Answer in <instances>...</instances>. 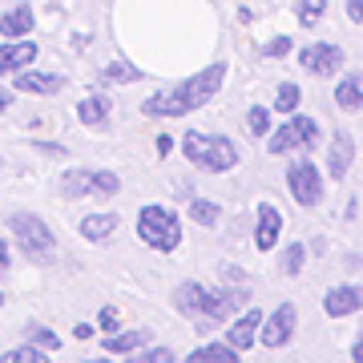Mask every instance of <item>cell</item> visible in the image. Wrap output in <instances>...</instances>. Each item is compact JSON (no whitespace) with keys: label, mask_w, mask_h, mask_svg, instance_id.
I'll list each match as a JSON object with an SVG mask.
<instances>
[{"label":"cell","mask_w":363,"mask_h":363,"mask_svg":"<svg viewBox=\"0 0 363 363\" xmlns=\"http://www.w3.org/2000/svg\"><path fill=\"white\" fill-rule=\"evenodd\" d=\"M226 61H210L206 69H198V73H190V77L174 81L169 89H157L150 93L142 101V117H154V121H162V117H190L198 113L202 105H210L214 97L222 93V85H226Z\"/></svg>","instance_id":"cell-1"},{"label":"cell","mask_w":363,"mask_h":363,"mask_svg":"<svg viewBox=\"0 0 363 363\" xmlns=\"http://www.w3.org/2000/svg\"><path fill=\"white\" fill-rule=\"evenodd\" d=\"M174 311L182 319H190L198 327H214V323H226L242 303H247V291L242 286H218V291H210L202 283H182L174 286Z\"/></svg>","instance_id":"cell-2"},{"label":"cell","mask_w":363,"mask_h":363,"mask_svg":"<svg viewBox=\"0 0 363 363\" xmlns=\"http://www.w3.org/2000/svg\"><path fill=\"white\" fill-rule=\"evenodd\" d=\"M182 157L190 162V166L206 169V174H230L242 154H238V145L230 138H222V133H202V130H190L182 138Z\"/></svg>","instance_id":"cell-3"},{"label":"cell","mask_w":363,"mask_h":363,"mask_svg":"<svg viewBox=\"0 0 363 363\" xmlns=\"http://www.w3.org/2000/svg\"><path fill=\"white\" fill-rule=\"evenodd\" d=\"M319 142H323V125H319L311 113H291L283 125H274V133L267 138V154L286 157V154H298V150H315Z\"/></svg>","instance_id":"cell-4"},{"label":"cell","mask_w":363,"mask_h":363,"mask_svg":"<svg viewBox=\"0 0 363 363\" xmlns=\"http://www.w3.org/2000/svg\"><path fill=\"white\" fill-rule=\"evenodd\" d=\"M138 238H142L150 250L169 255V250H178V242H182V218L169 206L150 202V206H142V214H138Z\"/></svg>","instance_id":"cell-5"},{"label":"cell","mask_w":363,"mask_h":363,"mask_svg":"<svg viewBox=\"0 0 363 363\" xmlns=\"http://www.w3.org/2000/svg\"><path fill=\"white\" fill-rule=\"evenodd\" d=\"M9 230H13V238L21 242V250H25L33 262H49L52 255H57V238H52V230L45 226V218H37V214H13L9 218Z\"/></svg>","instance_id":"cell-6"},{"label":"cell","mask_w":363,"mask_h":363,"mask_svg":"<svg viewBox=\"0 0 363 363\" xmlns=\"http://www.w3.org/2000/svg\"><path fill=\"white\" fill-rule=\"evenodd\" d=\"M117 190H121V178H117L113 169L77 166V169L61 174V194L65 198H113Z\"/></svg>","instance_id":"cell-7"},{"label":"cell","mask_w":363,"mask_h":363,"mask_svg":"<svg viewBox=\"0 0 363 363\" xmlns=\"http://www.w3.org/2000/svg\"><path fill=\"white\" fill-rule=\"evenodd\" d=\"M286 190H291V198H295L303 210H315L319 202H323V194H327L323 169L315 166L311 157L291 162V166H286Z\"/></svg>","instance_id":"cell-8"},{"label":"cell","mask_w":363,"mask_h":363,"mask_svg":"<svg viewBox=\"0 0 363 363\" xmlns=\"http://www.w3.org/2000/svg\"><path fill=\"white\" fill-rule=\"evenodd\" d=\"M298 65L311 77H339L343 73V49L335 40H311V45L298 49Z\"/></svg>","instance_id":"cell-9"},{"label":"cell","mask_w":363,"mask_h":363,"mask_svg":"<svg viewBox=\"0 0 363 363\" xmlns=\"http://www.w3.org/2000/svg\"><path fill=\"white\" fill-rule=\"evenodd\" d=\"M298 327V311L295 303H279L271 315H267V323H262V347H286L291 343V335H295Z\"/></svg>","instance_id":"cell-10"},{"label":"cell","mask_w":363,"mask_h":363,"mask_svg":"<svg viewBox=\"0 0 363 363\" xmlns=\"http://www.w3.org/2000/svg\"><path fill=\"white\" fill-rule=\"evenodd\" d=\"M37 40L33 37H21V40H0V77L9 73H21V69H33L37 65Z\"/></svg>","instance_id":"cell-11"},{"label":"cell","mask_w":363,"mask_h":363,"mask_svg":"<svg viewBox=\"0 0 363 363\" xmlns=\"http://www.w3.org/2000/svg\"><path fill=\"white\" fill-rule=\"evenodd\" d=\"M16 93H33V97H57V93L65 89V77L61 73H49V69H21L13 81Z\"/></svg>","instance_id":"cell-12"},{"label":"cell","mask_w":363,"mask_h":363,"mask_svg":"<svg viewBox=\"0 0 363 363\" xmlns=\"http://www.w3.org/2000/svg\"><path fill=\"white\" fill-rule=\"evenodd\" d=\"M363 311V286L355 283H339L323 295V315L327 319H347V315Z\"/></svg>","instance_id":"cell-13"},{"label":"cell","mask_w":363,"mask_h":363,"mask_svg":"<svg viewBox=\"0 0 363 363\" xmlns=\"http://www.w3.org/2000/svg\"><path fill=\"white\" fill-rule=\"evenodd\" d=\"M351 162H355V138L347 130L331 133V145H327V178H347Z\"/></svg>","instance_id":"cell-14"},{"label":"cell","mask_w":363,"mask_h":363,"mask_svg":"<svg viewBox=\"0 0 363 363\" xmlns=\"http://www.w3.org/2000/svg\"><path fill=\"white\" fill-rule=\"evenodd\" d=\"M77 121L85 130H109V121H113V101H109V93H89V97H81Z\"/></svg>","instance_id":"cell-15"},{"label":"cell","mask_w":363,"mask_h":363,"mask_svg":"<svg viewBox=\"0 0 363 363\" xmlns=\"http://www.w3.org/2000/svg\"><path fill=\"white\" fill-rule=\"evenodd\" d=\"M262 323H267V319L259 315V307L242 311L230 327H226V343H230V347H238V351L255 347V343H259V335H262Z\"/></svg>","instance_id":"cell-16"},{"label":"cell","mask_w":363,"mask_h":363,"mask_svg":"<svg viewBox=\"0 0 363 363\" xmlns=\"http://www.w3.org/2000/svg\"><path fill=\"white\" fill-rule=\"evenodd\" d=\"M279 234H283V214L274 202H262L255 214V247L259 250H274L279 247Z\"/></svg>","instance_id":"cell-17"},{"label":"cell","mask_w":363,"mask_h":363,"mask_svg":"<svg viewBox=\"0 0 363 363\" xmlns=\"http://www.w3.org/2000/svg\"><path fill=\"white\" fill-rule=\"evenodd\" d=\"M33 25H37V16H33V4H16V9H9V13L0 16V40L33 37Z\"/></svg>","instance_id":"cell-18"},{"label":"cell","mask_w":363,"mask_h":363,"mask_svg":"<svg viewBox=\"0 0 363 363\" xmlns=\"http://www.w3.org/2000/svg\"><path fill=\"white\" fill-rule=\"evenodd\" d=\"M335 105L343 113L363 109V73H339L335 81Z\"/></svg>","instance_id":"cell-19"},{"label":"cell","mask_w":363,"mask_h":363,"mask_svg":"<svg viewBox=\"0 0 363 363\" xmlns=\"http://www.w3.org/2000/svg\"><path fill=\"white\" fill-rule=\"evenodd\" d=\"M77 230H81V238H85V242H105V238H113V230H117V214H113V210L85 214Z\"/></svg>","instance_id":"cell-20"},{"label":"cell","mask_w":363,"mask_h":363,"mask_svg":"<svg viewBox=\"0 0 363 363\" xmlns=\"http://www.w3.org/2000/svg\"><path fill=\"white\" fill-rule=\"evenodd\" d=\"M145 343H150L145 331H113L109 339H101V347L109 351V355H130V351H142Z\"/></svg>","instance_id":"cell-21"},{"label":"cell","mask_w":363,"mask_h":363,"mask_svg":"<svg viewBox=\"0 0 363 363\" xmlns=\"http://www.w3.org/2000/svg\"><path fill=\"white\" fill-rule=\"evenodd\" d=\"M298 105H303V85H298V81H279L271 109L283 113V117H291V113H298Z\"/></svg>","instance_id":"cell-22"},{"label":"cell","mask_w":363,"mask_h":363,"mask_svg":"<svg viewBox=\"0 0 363 363\" xmlns=\"http://www.w3.org/2000/svg\"><path fill=\"white\" fill-rule=\"evenodd\" d=\"M145 73L133 61H125V57H117V61H109V65L101 69V81H109V85H133V81H142Z\"/></svg>","instance_id":"cell-23"},{"label":"cell","mask_w":363,"mask_h":363,"mask_svg":"<svg viewBox=\"0 0 363 363\" xmlns=\"http://www.w3.org/2000/svg\"><path fill=\"white\" fill-rule=\"evenodd\" d=\"M247 130H250V138H271L274 133V109H267V105H250L247 109Z\"/></svg>","instance_id":"cell-24"},{"label":"cell","mask_w":363,"mask_h":363,"mask_svg":"<svg viewBox=\"0 0 363 363\" xmlns=\"http://www.w3.org/2000/svg\"><path fill=\"white\" fill-rule=\"evenodd\" d=\"M186 214H190V222H198V226H218L222 206L214 202V198H194V202L186 206Z\"/></svg>","instance_id":"cell-25"},{"label":"cell","mask_w":363,"mask_h":363,"mask_svg":"<svg viewBox=\"0 0 363 363\" xmlns=\"http://www.w3.org/2000/svg\"><path fill=\"white\" fill-rule=\"evenodd\" d=\"M327 4H331V0H295L298 25H303V28H315V25L327 16Z\"/></svg>","instance_id":"cell-26"},{"label":"cell","mask_w":363,"mask_h":363,"mask_svg":"<svg viewBox=\"0 0 363 363\" xmlns=\"http://www.w3.org/2000/svg\"><path fill=\"white\" fill-rule=\"evenodd\" d=\"M0 363H49V351H40L37 343H28V347H13L0 355Z\"/></svg>","instance_id":"cell-27"},{"label":"cell","mask_w":363,"mask_h":363,"mask_svg":"<svg viewBox=\"0 0 363 363\" xmlns=\"http://www.w3.org/2000/svg\"><path fill=\"white\" fill-rule=\"evenodd\" d=\"M283 274H291V279H295V274H303V262H307V247H303V242H291V247L283 250Z\"/></svg>","instance_id":"cell-28"},{"label":"cell","mask_w":363,"mask_h":363,"mask_svg":"<svg viewBox=\"0 0 363 363\" xmlns=\"http://www.w3.org/2000/svg\"><path fill=\"white\" fill-rule=\"evenodd\" d=\"M28 343H37L40 351H57L61 347V335H52L45 323H28Z\"/></svg>","instance_id":"cell-29"},{"label":"cell","mask_w":363,"mask_h":363,"mask_svg":"<svg viewBox=\"0 0 363 363\" xmlns=\"http://www.w3.org/2000/svg\"><path fill=\"white\" fill-rule=\"evenodd\" d=\"M291 49H295L291 37H271L262 45V57H267V61H283V57H291Z\"/></svg>","instance_id":"cell-30"},{"label":"cell","mask_w":363,"mask_h":363,"mask_svg":"<svg viewBox=\"0 0 363 363\" xmlns=\"http://www.w3.org/2000/svg\"><path fill=\"white\" fill-rule=\"evenodd\" d=\"M206 363H242V359H238V347H230V343H206Z\"/></svg>","instance_id":"cell-31"},{"label":"cell","mask_w":363,"mask_h":363,"mask_svg":"<svg viewBox=\"0 0 363 363\" xmlns=\"http://www.w3.org/2000/svg\"><path fill=\"white\" fill-rule=\"evenodd\" d=\"M133 363H178V359H174V351L169 347H150V351H142Z\"/></svg>","instance_id":"cell-32"},{"label":"cell","mask_w":363,"mask_h":363,"mask_svg":"<svg viewBox=\"0 0 363 363\" xmlns=\"http://www.w3.org/2000/svg\"><path fill=\"white\" fill-rule=\"evenodd\" d=\"M117 323H121V315H117V307H105V311L97 315V327H101V331H109V335L117 331Z\"/></svg>","instance_id":"cell-33"},{"label":"cell","mask_w":363,"mask_h":363,"mask_svg":"<svg viewBox=\"0 0 363 363\" xmlns=\"http://www.w3.org/2000/svg\"><path fill=\"white\" fill-rule=\"evenodd\" d=\"M343 13L351 25H363V0H343Z\"/></svg>","instance_id":"cell-34"},{"label":"cell","mask_w":363,"mask_h":363,"mask_svg":"<svg viewBox=\"0 0 363 363\" xmlns=\"http://www.w3.org/2000/svg\"><path fill=\"white\" fill-rule=\"evenodd\" d=\"M154 150H157V157H166L169 150H174V138H169V133H162V138L154 142Z\"/></svg>","instance_id":"cell-35"},{"label":"cell","mask_w":363,"mask_h":363,"mask_svg":"<svg viewBox=\"0 0 363 363\" xmlns=\"http://www.w3.org/2000/svg\"><path fill=\"white\" fill-rule=\"evenodd\" d=\"M9 262H13V250H9V242L0 238V274L9 271Z\"/></svg>","instance_id":"cell-36"},{"label":"cell","mask_w":363,"mask_h":363,"mask_svg":"<svg viewBox=\"0 0 363 363\" xmlns=\"http://www.w3.org/2000/svg\"><path fill=\"white\" fill-rule=\"evenodd\" d=\"M351 359H355V363H363V331L355 335V343H351Z\"/></svg>","instance_id":"cell-37"},{"label":"cell","mask_w":363,"mask_h":363,"mask_svg":"<svg viewBox=\"0 0 363 363\" xmlns=\"http://www.w3.org/2000/svg\"><path fill=\"white\" fill-rule=\"evenodd\" d=\"M13 109V89H0V113H9Z\"/></svg>","instance_id":"cell-38"},{"label":"cell","mask_w":363,"mask_h":363,"mask_svg":"<svg viewBox=\"0 0 363 363\" xmlns=\"http://www.w3.org/2000/svg\"><path fill=\"white\" fill-rule=\"evenodd\" d=\"M73 339H93V327L89 323H77V327H73Z\"/></svg>","instance_id":"cell-39"},{"label":"cell","mask_w":363,"mask_h":363,"mask_svg":"<svg viewBox=\"0 0 363 363\" xmlns=\"http://www.w3.org/2000/svg\"><path fill=\"white\" fill-rule=\"evenodd\" d=\"M182 363H206V347L190 351V355H186V359H182Z\"/></svg>","instance_id":"cell-40"},{"label":"cell","mask_w":363,"mask_h":363,"mask_svg":"<svg viewBox=\"0 0 363 363\" xmlns=\"http://www.w3.org/2000/svg\"><path fill=\"white\" fill-rule=\"evenodd\" d=\"M85 363H109V359H85Z\"/></svg>","instance_id":"cell-41"},{"label":"cell","mask_w":363,"mask_h":363,"mask_svg":"<svg viewBox=\"0 0 363 363\" xmlns=\"http://www.w3.org/2000/svg\"><path fill=\"white\" fill-rule=\"evenodd\" d=\"M0 303H4V291H0Z\"/></svg>","instance_id":"cell-42"},{"label":"cell","mask_w":363,"mask_h":363,"mask_svg":"<svg viewBox=\"0 0 363 363\" xmlns=\"http://www.w3.org/2000/svg\"><path fill=\"white\" fill-rule=\"evenodd\" d=\"M0 169H4V162H0Z\"/></svg>","instance_id":"cell-43"}]
</instances>
